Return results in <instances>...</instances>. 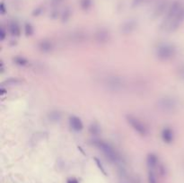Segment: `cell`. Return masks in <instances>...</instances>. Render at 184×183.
I'll return each mask as SVG.
<instances>
[{
  "label": "cell",
  "mask_w": 184,
  "mask_h": 183,
  "mask_svg": "<svg viewBox=\"0 0 184 183\" xmlns=\"http://www.w3.org/2000/svg\"><path fill=\"white\" fill-rule=\"evenodd\" d=\"M94 144L98 147L105 155V157L110 160L112 162H118L120 159V154L118 152L115 150V148L112 145H110V144L102 141V140H95Z\"/></svg>",
  "instance_id": "obj_1"
},
{
  "label": "cell",
  "mask_w": 184,
  "mask_h": 183,
  "mask_svg": "<svg viewBox=\"0 0 184 183\" xmlns=\"http://www.w3.org/2000/svg\"><path fill=\"white\" fill-rule=\"evenodd\" d=\"M157 109L163 113H173L178 107V102L171 96H164L160 98L156 102Z\"/></svg>",
  "instance_id": "obj_2"
},
{
  "label": "cell",
  "mask_w": 184,
  "mask_h": 183,
  "mask_svg": "<svg viewBox=\"0 0 184 183\" xmlns=\"http://www.w3.org/2000/svg\"><path fill=\"white\" fill-rule=\"evenodd\" d=\"M156 57L162 60V61H167L171 59H173L176 54V49L174 46L168 44V43H163L160 44L155 51Z\"/></svg>",
  "instance_id": "obj_3"
},
{
  "label": "cell",
  "mask_w": 184,
  "mask_h": 183,
  "mask_svg": "<svg viewBox=\"0 0 184 183\" xmlns=\"http://www.w3.org/2000/svg\"><path fill=\"white\" fill-rule=\"evenodd\" d=\"M105 87L112 92H120L124 89L126 83L123 77L119 76H109L104 80Z\"/></svg>",
  "instance_id": "obj_4"
},
{
  "label": "cell",
  "mask_w": 184,
  "mask_h": 183,
  "mask_svg": "<svg viewBox=\"0 0 184 183\" xmlns=\"http://www.w3.org/2000/svg\"><path fill=\"white\" fill-rule=\"evenodd\" d=\"M127 122L128 123L132 129L140 136H146L148 134V129H147L146 126L137 118L132 116V115H127L126 117Z\"/></svg>",
  "instance_id": "obj_5"
},
{
  "label": "cell",
  "mask_w": 184,
  "mask_h": 183,
  "mask_svg": "<svg viewBox=\"0 0 184 183\" xmlns=\"http://www.w3.org/2000/svg\"><path fill=\"white\" fill-rule=\"evenodd\" d=\"M183 21H184V6H182V7L179 11V13L174 16V18L171 21V23L168 24V26L166 27L165 30L169 32L175 31L180 26V24L183 23Z\"/></svg>",
  "instance_id": "obj_6"
},
{
  "label": "cell",
  "mask_w": 184,
  "mask_h": 183,
  "mask_svg": "<svg viewBox=\"0 0 184 183\" xmlns=\"http://www.w3.org/2000/svg\"><path fill=\"white\" fill-rule=\"evenodd\" d=\"M95 39L99 44H105L110 41V33L107 29L102 28L95 33Z\"/></svg>",
  "instance_id": "obj_7"
},
{
  "label": "cell",
  "mask_w": 184,
  "mask_h": 183,
  "mask_svg": "<svg viewBox=\"0 0 184 183\" xmlns=\"http://www.w3.org/2000/svg\"><path fill=\"white\" fill-rule=\"evenodd\" d=\"M69 41L75 43H81L84 42L87 40V34L83 31H73L68 35Z\"/></svg>",
  "instance_id": "obj_8"
},
{
  "label": "cell",
  "mask_w": 184,
  "mask_h": 183,
  "mask_svg": "<svg viewBox=\"0 0 184 183\" xmlns=\"http://www.w3.org/2000/svg\"><path fill=\"white\" fill-rule=\"evenodd\" d=\"M137 22L134 21V20H128L127 22H125L121 27H120V31L121 33L125 34V35H127V34H130L132 33L136 28H137Z\"/></svg>",
  "instance_id": "obj_9"
},
{
  "label": "cell",
  "mask_w": 184,
  "mask_h": 183,
  "mask_svg": "<svg viewBox=\"0 0 184 183\" xmlns=\"http://www.w3.org/2000/svg\"><path fill=\"white\" fill-rule=\"evenodd\" d=\"M69 125L71 127V129L73 130L77 131V132L81 131L83 129V127H84L82 120L77 116H71L69 118Z\"/></svg>",
  "instance_id": "obj_10"
},
{
  "label": "cell",
  "mask_w": 184,
  "mask_h": 183,
  "mask_svg": "<svg viewBox=\"0 0 184 183\" xmlns=\"http://www.w3.org/2000/svg\"><path fill=\"white\" fill-rule=\"evenodd\" d=\"M38 49L43 53H49L54 49V44L50 40H42L38 43Z\"/></svg>",
  "instance_id": "obj_11"
},
{
  "label": "cell",
  "mask_w": 184,
  "mask_h": 183,
  "mask_svg": "<svg viewBox=\"0 0 184 183\" xmlns=\"http://www.w3.org/2000/svg\"><path fill=\"white\" fill-rule=\"evenodd\" d=\"M162 138L164 143L171 144L174 139L173 131L170 129V127H164L162 131Z\"/></svg>",
  "instance_id": "obj_12"
},
{
  "label": "cell",
  "mask_w": 184,
  "mask_h": 183,
  "mask_svg": "<svg viewBox=\"0 0 184 183\" xmlns=\"http://www.w3.org/2000/svg\"><path fill=\"white\" fill-rule=\"evenodd\" d=\"M146 162H147V166L149 167L150 170H153L156 167L157 163H158V159L156 157L155 154H149L147 155V158H146Z\"/></svg>",
  "instance_id": "obj_13"
},
{
  "label": "cell",
  "mask_w": 184,
  "mask_h": 183,
  "mask_svg": "<svg viewBox=\"0 0 184 183\" xmlns=\"http://www.w3.org/2000/svg\"><path fill=\"white\" fill-rule=\"evenodd\" d=\"M9 31L13 36H19L21 33V29L16 22H11L9 24Z\"/></svg>",
  "instance_id": "obj_14"
},
{
  "label": "cell",
  "mask_w": 184,
  "mask_h": 183,
  "mask_svg": "<svg viewBox=\"0 0 184 183\" xmlns=\"http://www.w3.org/2000/svg\"><path fill=\"white\" fill-rule=\"evenodd\" d=\"M165 8H166V3H162V4H160V5L155 8V13H154V15H155V17L160 16V15L164 12Z\"/></svg>",
  "instance_id": "obj_15"
},
{
  "label": "cell",
  "mask_w": 184,
  "mask_h": 183,
  "mask_svg": "<svg viewBox=\"0 0 184 183\" xmlns=\"http://www.w3.org/2000/svg\"><path fill=\"white\" fill-rule=\"evenodd\" d=\"M14 62L16 64V65H18V66H26L27 64H28V60L25 59V58H24V57H15L14 59Z\"/></svg>",
  "instance_id": "obj_16"
},
{
  "label": "cell",
  "mask_w": 184,
  "mask_h": 183,
  "mask_svg": "<svg viewBox=\"0 0 184 183\" xmlns=\"http://www.w3.org/2000/svg\"><path fill=\"white\" fill-rule=\"evenodd\" d=\"M49 120H51V121L58 122V121H59L60 119H61V114H60L59 112H52L49 113Z\"/></svg>",
  "instance_id": "obj_17"
},
{
  "label": "cell",
  "mask_w": 184,
  "mask_h": 183,
  "mask_svg": "<svg viewBox=\"0 0 184 183\" xmlns=\"http://www.w3.org/2000/svg\"><path fill=\"white\" fill-rule=\"evenodd\" d=\"M80 6L84 10H88L92 6V0H81Z\"/></svg>",
  "instance_id": "obj_18"
},
{
  "label": "cell",
  "mask_w": 184,
  "mask_h": 183,
  "mask_svg": "<svg viewBox=\"0 0 184 183\" xmlns=\"http://www.w3.org/2000/svg\"><path fill=\"white\" fill-rule=\"evenodd\" d=\"M89 131L92 135H98L100 133V127L97 125H92L89 127Z\"/></svg>",
  "instance_id": "obj_19"
},
{
  "label": "cell",
  "mask_w": 184,
  "mask_h": 183,
  "mask_svg": "<svg viewBox=\"0 0 184 183\" xmlns=\"http://www.w3.org/2000/svg\"><path fill=\"white\" fill-rule=\"evenodd\" d=\"M21 83V80H19V79H17V78H9V79H7L4 84H8V85H14V84H19Z\"/></svg>",
  "instance_id": "obj_20"
},
{
  "label": "cell",
  "mask_w": 184,
  "mask_h": 183,
  "mask_svg": "<svg viewBox=\"0 0 184 183\" xmlns=\"http://www.w3.org/2000/svg\"><path fill=\"white\" fill-rule=\"evenodd\" d=\"M24 31L26 36H30L33 33V27L30 24H26L24 26Z\"/></svg>",
  "instance_id": "obj_21"
},
{
  "label": "cell",
  "mask_w": 184,
  "mask_h": 183,
  "mask_svg": "<svg viewBox=\"0 0 184 183\" xmlns=\"http://www.w3.org/2000/svg\"><path fill=\"white\" fill-rule=\"evenodd\" d=\"M148 183H157L156 182V178H155V172H154L153 170L149 171V173H148Z\"/></svg>",
  "instance_id": "obj_22"
},
{
  "label": "cell",
  "mask_w": 184,
  "mask_h": 183,
  "mask_svg": "<svg viewBox=\"0 0 184 183\" xmlns=\"http://www.w3.org/2000/svg\"><path fill=\"white\" fill-rule=\"evenodd\" d=\"M95 162H96V164L98 165V167H99V169L102 172V173L103 174H105L106 175V172H105V170H104V168L102 167V163H101V162L97 159V158H95Z\"/></svg>",
  "instance_id": "obj_23"
},
{
  "label": "cell",
  "mask_w": 184,
  "mask_h": 183,
  "mask_svg": "<svg viewBox=\"0 0 184 183\" xmlns=\"http://www.w3.org/2000/svg\"><path fill=\"white\" fill-rule=\"evenodd\" d=\"M6 32L5 29L2 27L1 30H0V40H1V41H4L5 38H6Z\"/></svg>",
  "instance_id": "obj_24"
},
{
  "label": "cell",
  "mask_w": 184,
  "mask_h": 183,
  "mask_svg": "<svg viewBox=\"0 0 184 183\" xmlns=\"http://www.w3.org/2000/svg\"><path fill=\"white\" fill-rule=\"evenodd\" d=\"M63 0H51V5L53 6H59L61 3H62Z\"/></svg>",
  "instance_id": "obj_25"
},
{
  "label": "cell",
  "mask_w": 184,
  "mask_h": 183,
  "mask_svg": "<svg viewBox=\"0 0 184 183\" xmlns=\"http://www.w3.org/2000/svg\"><path fill=\"white\" fill-rule=\"evenodd\" d=\"M179 75L182 79H184V66H182L179 68Z\"/></svg>",
  "instance_id": "obj_26"
},
{
  "label": "cell",
  "mask_w": 184,
  "mask_h": 183,
  "mask_svg": "<svg viewBox=\"0 0 184 183\" xmlns=\"http://www.w3.org/2000/svg\"><path fill=\"white\" fill-rule=\"evenodd\" d=\"M67 183H78V182H77V180L75 179H68Z\"/></svg>",
  "instance_id": "obj_27"
},
{
  "label": "cell",
  "mask_w": 184,
  "mask_h": 183,
  "mask_svg": "<svg viewBox=\"0 0 184 183\" xmlns=\"http://www.w3.org/2000/svg\"><path fill=\"white\" fill-rule=\"evenodd\" d=\"M0 8H1V13L5 14V8H4V5L3 4H1V6H0Z\"/></svg>",
  "instance_id": "obj_28"
}]
</instances>
